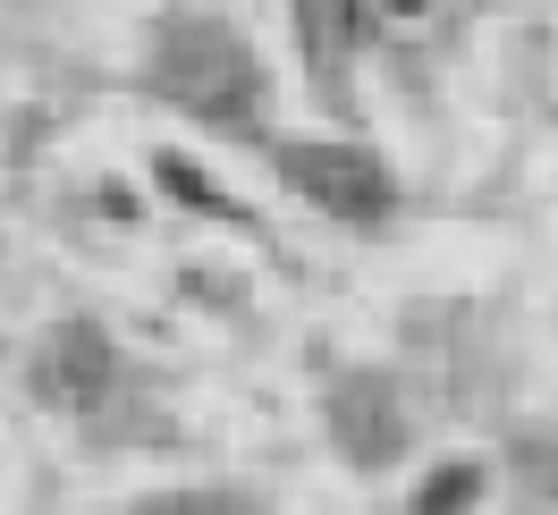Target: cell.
<instances>
[{
  "instance_id": "obj_8",
  "label": "cell",
  "mask_w": 558,
  "mask_h": 515,
  "mask_svg": "<svg viewBox=\"0 0 558 515\" xmlns=\"http://www.w3.org/2000/svg\"><path fill=\"white\" fill-rule=\"evenodd\" d=\"M381 9H398V17H423V9H432V0H381Z\"/></svg>"
},
{
  "instance_id": "obj_5",
  "label": "cell",
  "mask_w": 558,
  "mask_h": 515,
  "mask_svg": "<svg viewBox=\"0 0 558 515\" xmlns=\"http://www.w3.org/2000/svg\"><path fill=\"white\" fill-rule=\"evenodd\" d=\"M483 481H490V474L474 465V456H457V465H440V474L415 490V515H465L474 499H483Z\"/></svg>"
},
{
  "instance_id": "obj_2",
  "label": "cell",
  "mask_w": 558,
  "mask_h": 515,
  "mask_svg": "<svg viewBox=\"0 0 558 515\" xmlns=\"http://www.w3.org/2000/svg\"><path fill=\"white\" fill-rule=\"evenodd\" d=\"M279 177H288L305 204L339 211V220H381V211L398 204L389 170L364 144H279Z\"/></svg>"
},
{
  "instance_id": "obj_3",
  "label": "cell",
  "mask_w": 558,
  "mask_h": 515,
  "mask_svg": "<svg viewBox=\"0 0 558 515\" xmlns=\"http://www.w3.org/2000/svg\"><path fill=\"white\" fill-rule=\"evenodd\" d=\"M330 440L348 465L364 474H389L398 456H407V414H398V389L381 372H348L330 389Z\"/></svg>"
},
{
  "instance_id": "obj_7",
  "label": "cell",
  "mask_w": 558,
  "mask_h": 515,
  "mask_svg": "<svg viewBox=\"0 0 558 515\" xmlns=\"http://www.w3.org/2000/svg\"><path fill=\"white\" fill-rule=\"evenodd\" d=\"M136 515H254L238 490H170V499H144Z\"/></svg>"
},
{
  "instance_id": "obj_1",
  "label": "cell",
  "mask_w": 558,
  "mask_h": 515,
  "mask_svg": "<svg viewBox=\"0 0 558 515\" xmlns=\"http://www.w3.org/2000/svg\"><path fill=\"white\" fill-rule=\"evenodd\" d=\"M144 76H153L161 102H178L204 127H254L263 119V69H254V51L229 26H211V17H161Z\"/></svg>"
},
{
  "instance_id": "obj_4",
  "label": "cell",
  "mask_w": 558,
  "mask_h": 515,
  "mask_svg": "<svg viewBox=\"0 0 558 515\" xmlns=\"http://www.w3.org/2000/svg\"><path fill=\"white\" fill-rule=\"evenodd\" d=\"M110 380H119V346L102 339V321H60L51 339H43V364H35V389L51 406H102Z\"/></svg>"
},
{
  "instance_id": "obj_6",
  "label": "cell",
  "mask_w": 558,
  "mask_h": 515,
  "mask_svg": "<svg viewBox=\"0 0 558 515\" xmlns=\"http://www.w3.org/2000/svg\"><path fill=\"white\" fill-rule=\"evenodd\" d=\"M161 186H170L178 204H195V211H211V220H245V211L229 204V195H220V186H211V177L195 170V161H178V152H161Z\"/></svg>"
}]
</instances>
